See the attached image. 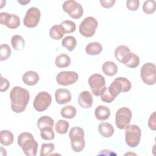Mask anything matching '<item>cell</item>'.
<instances>
[{
  "mask_svg": "<svg viewBox=\"0 0 156 156\" xmlns=\"http://www.w3.org/2000/svg\"><path fill=\"white\" fill-rule=\"evenodd\" d=\"M18 2L20 4H21L22 5H26L27 3L30 2V1H18Z\"/></svg>",
  "mask_w": 156,
  "mask_h": 156,
  "instance_id": "42",
  "label": "cell"
},
{
  "mask_svg": "<svg viewBox=\"0 0 156 156\" xmlns=\"http://www.w3.org/2000/svg\"><path fill=\"white\" fill-rule=\"evenodd\" d=\"M69 123L66 120L60 119L55 124V131L59 134H65L69 128Z\"/></svg>",
  "mask_w": 156,
  "mask_h": 156,
  "instance_id": "30",
  "label": "cell"
},
{
  "mask_svg": "<svg viewBox=\"0 0 156 156\" xmlns=\"http://www.w3.org/2000/svg\"><path fill=\"white\" fill-rule=\"evenodd\" d=\"M76 109L72 105H66L61 109L60 114L62 117L66 119H72L76 115Z\"/></svg>",
  "mask_w": 156,
  "mask_h": 156,
  "instance_id": "28",
  "label": "cell"
},
{
  "mask_svg": "<svg viewBox=\"0 0 156 156\" xmlns=\"http://www.w3.org/2000/svg\"><path fill=\"white\" fill-rule=\"evenodd\" d=\"M54 150L53 143H44L41 145L40 155L41 156H47L51 154Z\"/></svg>",
  "mask_w": 156,
  "mask_h": 156,
  "instance_id": "37",
  "label": "cell"
},
{
  "mask_svg": "<svg viewBox=\"0 0 156 156\" xmlns=\"http://www.w3.org/2000/svg\"><path fill=\"white\" fill-rule=\"evenodd\" d=\"M77 41L73 36H66L62 41V46L66 48L69 51H72L76 47Z\"/></svg>",
  "mask_w": 156,
  "mask_h": 156,
  "instance_id": "29",
  "label": "cell"
},
{
  "mask_svg": "<svg viewBox=\"0 0 156 156\" xmlns=\"http://www.w3.org/2000/svg\"><path fill=\"white\" fill-rule=\"evenodd\" d=\"M141 132L140 128L136 125H129L125 132V141L130 147H136L140 141Z\"/></svg>",
  "mask_w": 156,
  "mask_h": 156,
  "instance_id": "5",
  "label": "cell"
},
{
  "mask_svg": "<svg viewBox=\"0 0 156 156\" xmlns=\"http://www.w3.org/2000/svg\"><path fill=\"white\" fill-rule=\"evenodd\" d=\"M55 99L58 104H65L71 100V94L68 89L58 88L55 92Z\"/></svg>",
  "mask_w": 156,
  "mask_h": 156,
  "instance_id": "16",
  "label": "cell"
},
{
  "mask_svg": "<svg viewBox=\"0 0 156 156\" xmlns=\"http://www.w3.org/2000/svg\"><path fill=\"white\" fill-rule=\"evenodd\" d=\"M52 98L51 94L46 91H41L37 94L34 99V108L38 112L46 110L51 104Z\"/></svg>",
  "mask_w": 156,
  "mask_h": 156,
  "instance_id": "11",
  "label": "cell"
},
{
  "mask_svg": "<svg viewBox=\"0 0 156 156\" xmlns=\"http://www.w3.org/2000/svg\"><path fill=\"white\" fill-rule=\"evenodd\" d=\"M102 46L99 43L91 42L87 45L85 51L88 55H96L99 54L102 52Z\"/></svg>",
  "mask_w": 156,
  "mask_h": 156,
  "instance_id": "22",
  "label": "cell"
},
{
  "mask_svg": "<svg viewBox=\"0 0 156 156\" xmlns=\"http://www.w3.org/2000/svg\"><path fill=\"white\" fill-rule=\"evenodd\" d=\"M155 1L147 0L144 1L143 5V10L146 14H152L155 10Z\"/></svg>",
  "mask_w": 156,
  "mask_h": 156,
  "instance_id": "34",
  "label": "cell"
},
{
  "mask_svg": "<svg viewBox=\"0 0 156 156\" xmlns=\"http://www.w3.org/2000/svg\"><path fill=\"white\" fill-rule=\"evenodd\" d=\"M60 26H62L65 34H69L74 32L76 29L75 23L70 20H65L63 21Z\"/></svg>",
  "mask_w": 156,
  "mask_h": 156,
  "instance_id": "32",
  "label": "cell"
},
{
  "mask_svg": "<svg viewBox=\"0 0 156 156\" xmlns=\"http://www.w3.org/2000/svg\"><path fill=\"white\" fill-rule=\"evenodd\" d=\"M94 115L98 120L104 121L108 119L110 115V111L106 106L99 105L94 110Z\"/></svg>",
  "mask_w": 156,
  "mask_h": 156,
  "instance_id": "20",
  "label": "cell"
},
{
  "mask_svg": "<svg viewBox=\"0 0 156 156\" xmlns=\"http://www.w3.org/2000/svg\"><path fill=\"white\" fill-rule=\"evenodd\" d=\"M40 16L41 13L38 8L35 7L29 8L23 19L24 26L29 28L36 27L40 21Z\"/></svg>",
  "mask_w": 156,
  "mask_h": 156,
  "instance_id": "12",
  "label": "cell"
},
{
  "mask_svg": "<svg viewBox=\"0 0 156 156\" xmlns=\"http://www.w3.org/2000/svg\"><path fill=\"white\" fill-rule=\"evenodd\" d=\"M131 52L127 46L120 45L118 46L115 51V56L116 59L121 63L125 64L129 58Z\"/></svg>",
  "mask_w": 156,
  "mask_h": 156,
  "instance_id": "15",
  "label": "cell"
},
{
  "mask_svg": "<svg viewBox=\"0 0 156 156\" xmlns=\"http://www.w3.org/2000/svg\"><path fill=\"white\" fill-rule=\"evenodd\" d=\"M40 79L39 75L37 73L34 71H28L23 75V82L29 86H32L37 83Z\"/></svg>",
  "mask_w": 156,
  "mask_h": 156,
  "instance_id": "18",
  "label": "cell"
},
{
  "mask_svg": "<svg viewBox=\"0 0 156 156\" xmlns=\"http://www.w3.org/2000/svg\"><path fill=\"white\" fill-rule=\"evenodd\" d=\"M155 112H154L150 116L149 119H148V126L149 127L155 131L156 130V120H155Z\"/></svg>",
  "mask_w": 156,
  "mask_h": 156,
  "instance_id": "39",
  "label": "cell"
},
{
  "mask_svg": "<svg viewBox=\"0 0 156 156\" xmlns=\"http://www.w3.org/2000/svg\"><path fill=\"white\" fill-rule=\"evenodd\" d=\"M79 79V75L75 71H61L56 76L57 82L63 86L74 84Z\"/></svg>",
  "mask_w": 156,
  "mask_h": 156,
  "instance_id": "13",
  "label": "cell"
},
{
  "mask_svg": "<svg viewBox=\"0 0 156 156\" xmlns=\"http://www.w3.org/2000/svg\"><path fill=\"white\" fill-rule=\"evenodd\" d=\"M101 100L106 103L112 102L116 98H115L112 94L110 92L108 87H105L104 88L102 91L101 93Z\"/></svg>",
  "mask_w": 156,
  "mask_h": 156,
  "instance_id": "36",
  "label": "cell"
},
{
  "mask_svg": "<svg viewBox=\"0 0 156 156\" xmlns=\"http://www.w3.org/2000/svg\"><path fill=\"white\" fill-rule=\"evenodd\" d=\"M0 142L4 146H9L13 142V133L7 130H3L0 133Z\"/></svg>",
  "mask_w": 156,
  "mask_h": 156,
  "instance_id": "25",
  "label": "cell"
},
{
  "mask_svg": "<svg viewBox=\"0 0 156 156\" xmlns=\"http://www.w3.org/2000/svg\"><path fill=\"white\" fill-rule=\"evenodd\" d=\"M11 55V49L7 44H2L0 48V60L4 61L9 58Z\"/></svg>",
  "mask_w": 156,
  "mask_h": 156,
  "instance_id": "35",
  "label": "cell"
},
{
  "mask_svg": "<svg viewBox=\"0 0 156 156\" xmlns=\"http://www.w3.org/2000/svg\"><path fill=\"white\" fill-rule=\"evenodd\" d=\"M98 131L105 138L111 137L115 132L113 126L108 122H101L99 124Z\"/></svg>",
  "mask_w": 156,
  "mask_h": 156,
  "instance_id": "19",
  "label": "cell"
},
{
  "mask_svg": "<svg viewBox=\"0 0 156 156\" xmlns=\"http://www.w3.org/2000/svg\"><path fill=\"white\" fill-rule=\"evenodd\" d=\"M132 84L125 77H119L116 78L108 87V90L112 95L116 98L121 92H127L130 90Z\"/></svg>",
  "mask_w": 156,
  "mask_h": 156,
  "instance_id": "4",
  "label": "cell"
},
{
  "mask_svg": "<svg viewBox=\"0 0 156 156\" xmlns=\"http://www.w3.org/2000/svg\"><path fill=\"white\" fill-rule=\"evenodd\" d=\"M63 10L74 19L80 18L83 13V7L77 1L74 0H68L63 2L62 5Z\"/></svg>",
  "mask_w": 156,
  "mask_h": 156,
  "instance_id": "9",
  "label": "cell"
},
{
  "mask_svg": "<svg viewBox=\"0 0 156 156\" xmlns=\"http://www.w3.org/2000/svg\"><path fill=\"white\" fill-rule=\"evenodd\" d=\"M115 0H101L100 3L104 8H110L115 3Z\"/></svg>",
  "mask_w": 156,
  "mask_h": 156,
  "instance_id": "41",
  "label": "cell"
},
{
  "mask_svg": "<svg viewBox=\"0 0 156 156\" xmlns=\"http://www.w3.org/2000/svg\"><path fill=\"white\" fill-rule=\"evenodd\" d=\"M78 102L82 108H89L91 107L93 103V99L91 93L88 91H82L78 96Z\"/></svg>",
  "mask_w": 156,
  "mask_h": 156,
  "instance_id": "17",
  "label": "cell"
},
{
  "mask_svg": "<svg viewBox=\"0 0 156 156\" xmlns=\"http://www.w3.org/2000/svg\"><path fill=\"white\" fill-rule=\"evenodd\" d=\"M40 135L44 140H51L54 138V132L52 127H46L40 130Z\"/></svg>",
  "mask_w": 156,
  "mask_h": 156,
  "instance_id": "33",
  "label": "cell"
},
{
  "mask_svg": "<svg viewBox=\"0 0 156 156\" xmlns=\"http://www.w3.org/2000/svg\"><path fill=\"white\" fill-rule=\"evenodd\" d=\"M54 124V121L53 119L48 116H43L40 117L37 121V127L40 130L46 127H53Z\"/></svg>",
  "mask_w": 156,
  "mask_h": 156,
  "instance_id": "27",
  "label": "cell"
},
{
  "mask_svg": "<svg viewBox=\"0 0 156 156\" xmlns=\"http://www.w3.org/2000/svg\"><path fill=\"white\" fill-rule=\"evenodd\" d=\"M140 5V1L138 0H127L126 2V6L127 9L131 11H136Z\"/></svg>",
  "mask_w": 156,
  "mask_h": 156,
  "instance_id": "38",
  "label": "cell"
},
{
  "mask_svg": "<svg viewBox=\"0 0 156 156\" xmlns=\"http://www.w3.org/2000/svg\"><path fill=\"white\" fill-rule=\"evenodd\" d=\"M0 23L10 29H16L20 25V19L15 14L1 12L0 13Z\"/></svg>",
  "mask_w": 156,
  "mask_h": 156,
  "instance_id": "14",
  "label": "cell"
},
{
  "mask_svg": "<svg viewBox=\"0 0 156 156\" xmlns=\"http://www.w3.org/2000/svg\"><path fill=\"white\" fill-rule=\"evenodd\" d=\"M11 44L14 49L20 51L24 48L25 41L21 35H15L11 38Z\"/></svg>",
  "mask_w": 156,
  "mask_h": 156,
  "instance_id": "26",
  "label": "cell"
},
{
  "mask_svg": "<svg viewBox=\"0 0 156 156\" xmlns=\"http://www.w3.org/2000/svg\"><path fill=\"white\" fill-rule=\"evenodd\" d=\"M69 136L72 149L76 152L82 151L85 145L83 130L79 127H74L71 129Z\"/></svg>",
  "mask_w": 156,
  "mask_h": 156,
  "instance_id": "3",
  "label": "cell"
},
{
  "mask_svg": "<svg viewBox=\"0 0 156 156\" xmlns=\"http://www.w3.org/2000/svg\"><path fill=\"white\" fill-rule=\"evenodd\" d=\"M140 76L142 80L147 85H152L155 83V65L152 63L144 64L140 69Z\"/></svg>",
  "mask_w": 156,
  "mask_h": 156,
  "instance_id": "8",
  "label": "cell"
},
{
  "mask_svg": "<svg viewBox=\"0 0 156 156\" xmlns=\"http://www.w3.org/2000/svg\"><path fill=\"white\" fill-rule=\"evenodd\" d=\"M98 26V21L93 16L85 18L79 25L80 34L85 37H91L96 32Z\"/></svg>",
  "mask_w": 156,
  "mask_h": 156,
  "instance_id": "6",
  "label": "cell"
},
{
  "mask_svg": "<svg viewBox=\"0 0 156 156\" xmlns=\"http://www.w3.org/2000/svg\"><path fill=\"white\" fill-rule=\"evenodd\" d=\"M18 144L22 148L23 152L27 156H35L37 152L38 143L32 134L23 132L18 136Z\"/></svg>",
  "mask_w": 156,
  "mask_h": 156,
  "instance_id": "2",
  "label": "cell"
},
{
  "mask_svg": "<svg viewBox=\"0 0 156 156\" xmlns=\"http://www.w3.org/2000/svg\"><path fill=\"white\" fill-rule=\"evenodd\" d=\"M88 84L90 87L93 94L98 96L105 86V80L104 76L99 74H92L88 79Z\"/></svg>",
  "mask_w": 156,
  "mask_h": 156,
  "instance_id": "10",
  "label": "cell"
},
{
  "mask_svg": "<svg viewBox=\"0 0 156 156\" xmlns=\"http://www.w3.org/2000/svg\"><path fill=\"white\" fill-rule=\"evenodd\" d=\"M12 110L16 113L24 112L30 99L29 91L21 87H14L10 91Z\"/></svg>",
  "mask_w": 156,
  "mask_h": 156,
  "instance_id": "1",
  "label": "cell"
},
{
  "mask_svg": "<svg viewBox=\"0 0 156 156\" xmlns=\"http://www.w3.org/2000/svg\"><path fill=\"white\" fill-rule=\"evenodd\" d=\"M71 63L70 57L65 54H61L57 56L55 60V64L58 68L68 67Z\"/></svg>",
  "mask_w": 156,
  "mask_h": 156,
  "instance_id": "24",
  "label": "cell"
},
{
  "mask_svg": "<svg viewBox=\"0 0 156 156\" xmlns=\"http://www.w3.org/2000/svg\"><path fill=\"white\" fill-rule=\"evenodd\" d=\"M65 32L60 25H54L49 30V36L54 40H59L63 38Z\"/></svg>",
  "mask_w": 156,
  "mask_h": 156,
  "instance_id": "23",
  "label": "cell"
},
{
  "mask_svg": "<svg viewBox=\"0 0 156 156\" xmlns=\"http://www.w3.org/2000/svg\"><path fill=\"white\" fill-rule=\"evenodd\" d=\"M140 64V58L136 54L133 52H131L129 58L126 61V63L124 64L129 68H136Z\"/></svg>",
  "mask_w": 156,
  "mask_h": 156,
  "instance_id": "31",
  "label": "cell"
},
{
  "mask_svg": "<svg viewBox=\"0 0 156 156\" xmlns=\"http://www.w3.org/2000/svg\"><path fill=\"white\" fill-rule=\"evenodd\" d=\"M102 69L105 75L108 76H113L117 73L118 66L114 62L107 61L103 64Z\"/></svg>",
  "mask_w": 156,
  "mask_h": 156,
  "instance_id": "21",
  "label": "cell"
},
{
  "mask_svg": "<svg viewBox=\"0 0 156 156\" xmlns=\"http://www.w3.org/2000/svg\"><path fill=\"white\" fill-rule=\"evenodd\" d=\"M1 88H0V91L1 92L3 91H5L8 90L9 86H10V83L8 81V80H7L6 79L3 78L2 76L1 77Z\"/></svg>",
  "mask_w": 156,
  "mask_h": 156,
  "instance_id": "40",
  "label": "cell"
},
{
  "mask_svg": "<svg viewBox=\"0 0 156 156\" xmlns=\"http://www.w3.org/2000/svg\"><path fill=\"white\" fill-rule=\"evenodd\" d=\"M1 2H2V1H1ZM4 2H5V1H4ZM4 4H5V3H4ZM2 7H3V5L2 4V5H1V8H2Z\"/></svg>",
  "mask_w": 156,
  "mask_h": 156,
  "instance_id": "43",
  "label": "cell"
},
{
  "mask_svg": "<svg viewBox=\"0 0 156 156\" xmlns=\"http://www.w3.org/2000/svg\"><path fill=\"white\" fill-rule=\"evenodd\" d=\"M131 110L127 107L118 109L115 115V124L119 129H126L129 125L132 119Z\"/></svg>",
  "mask_w": 156,
  "mask_h": 156,
  "instance_id": "7",
  "label": "cell"
}]
</instances>
